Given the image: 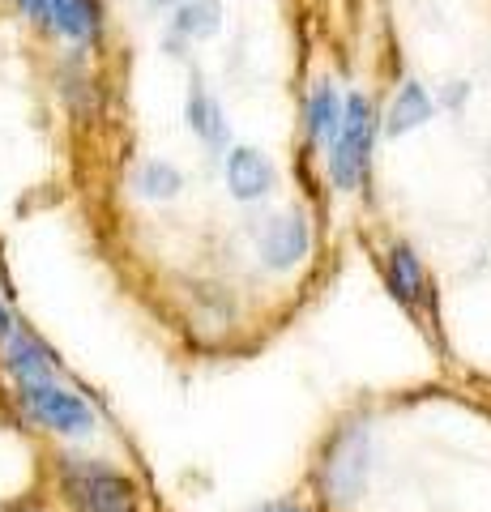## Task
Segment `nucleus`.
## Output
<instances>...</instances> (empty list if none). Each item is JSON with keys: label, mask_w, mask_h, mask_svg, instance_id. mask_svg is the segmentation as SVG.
Returning <instances> with one entry per match:
<instances>
[{"label": "nucleus", "mask_w": 491, "mask_h": 512, "mask_svg": "<svg viewBox=\"0 0 491 512\" xmlns=\"http://www.w3.org/2000/svg\"><path fill=\"white\" fill-rule=\"evenodd\" d=\"M372 141H376V116L368 94H351L342 99V128L329 146V175L338 188H359L368 180V163H372Z\"/></svg>", "instance_id": "obj_1"}, {"label": "nucleus", "mask_w": 491, "mask_h": 512, "mask_svg": "<svg viewBox=\"0 0 491 512\" xmlns=\"http://www.w3.org/2000/svg\"><path fill=\"white\" fill-rule=\"evenodd\" d=\"M60 483L77 512H137V491L120 470L103 466V461L65 457L60 466Z\"/></svg>", "instance_id": "obj_2"}, {"label": "nucleus", "mask_w": 491, "mask_h": 512, "mask_svg": "<svg viewBox=\"0 0 491 512\" xmlns=\"http://www.w3.org/2000/svg\"><path fill=\"white\" fill-rule=\"evenodd\" d=\"M18 402L30 419L47 431H56V436H90L94 431V410L86 406V397L65 389L56 376L18 384Z\"/></svg>", "instance_id": "obj_3"}, {"label": "nucleus", "mask_w": 491, "mask_h": 512, "mask_svg": "<svg viewBox=\"0 0 491 512\" xmlns=\"http://www.w3.org/2000/svg\"><path fill=\"white\" fill-rule=\"evenodd\" d=\"M43 30H52V35L69 39L77 47L99 43V35H103V0H47Z\"/></svg>", "instance_id": "obj_4"}, {"label": "nucleus", "mask_w": 491, "mask_h": 512, "mask_svg": "<svg viewBox=\"0 0 491 512\" xmlns=\"http://www.w3.org/2000/svg\"><path fill=\"white\" fill-rule=\"evenodd\" d=\"M308 248H312V235H308V222L299 214L274 218L265 239H261V256H265L269 269H295L308 256Z\"/></svg>", "instance_id": "obj_5"}, {"label": "nucleus", "mask_w": 491, "mask_h": 512, "mask_svg": "<svg viewBox=\"0 0 491 512\" xmlns=\"http://www.w3.org/2000/svg\"><path fill=\"white\" fill-rule=\"evenodd\" d=\"M0 346H5V355H0V363H5V372L13 376V384L52 380V376H56V359H52V350H47L39 338H30V333L13 329Z\"/></svg>", "instance_id": "obj_6"}, {"label": "nucleus", "mask_w": 491, "mask_h": 512, "mask_svg": "<svg viewBox=\"0 0 491 512\" xmlns=\"http://www.w3.org/2000/svg\"><path fill=\"white\" fill-rule=\"evenodd\" d=\"M227 188H231V197L235 201H261L269 188H274V167H269V158L257 154L252 146H235L227 154Z\"/></svg>", "instance_id": "obj_7"}, {"label": "nucleus", "mask_w": 491, "mask_h": 512, "mask_svg": "<svg viewBox=\"0 0 491 512\" xmlns=\"http://www.w3.org/2000/svg\"><path fill=\"white\" fill-rule=\"evenodd\" d=\"M432 94H427L419 82H402V90L393 94V103H389V116H385V133L389 137H406V133H415V128H423L427 120H432Z\"/></svg>", "instance_id": "obj_8"}, {"label": "nucleus", "mask_w": 491, "mask_h": 512, "mask_svg": "<svg viewBox=\"0 0 491 512\" xmlns=\"http://www.w3.org/2000/svg\"><path fill=\"white\" fill-rule=\"evenodd\" d=\"M184 120L188 128L205 141V146H227V120H223V107H218V99L210 90H205L201 82L188 86V99H184Z\"/></svg>", "instance_id": "obj_9"}, {"label": "nucleus", "mask_w": 491, "mask_h": 512, "mask_svg": "<svg viewBox=\"0 0 491 512\" xmlns=\"http://www.w3.org/2000/svg\"><path fill=\"white\" fill-rule=\"evenodd\" d=\"M363 431H346L334 444V461H329V483L338 487V500H355V491L363 483Z\"/></svg>", "instance_id": "obj_10"}, {"label": "nucleus", "mask_w": 491, "mask_h": 512, "mask_svg": "<svg viewBox=\"0 0 491 512\" xmlns=\"http://www.w3.org/2000/svg\"><path fill=\"white\" fill-rule=\"evenodd\" d=\"M338 128H342V94H338L334 82H321L312 90V99H308V137H312V146L329 150L334 146V137H338Z\"/></svg>", "instance_id": "obj_11"}, {"label": "nucleus", "mask_w": 491, "mask_h": 512, "mask_svg": "<svg viewBox=\"0 0 491 512\" xmlns=\"http://www.w3.org/2000/svg\"><path fill=\"white\" fill-rule=\"evenodd\" d=\"M427 291L423 282V265L410 244H393L389 252V295L402 303V308H419V299Z\"/></svg>", "instance_id": "obj_12"}, {"label": "nucleus", "mask_w": 491, "mask_h": 512, "mask_svg": "<svg viewBox=\"0 0 491 512\" xmlns=\"http://www.w3.org/2000/svg\"><path fill=\"white\" fill-rule=\"evenodd\" d=\"M180 39H210L218 35V26H223V5L218 0H180L176 5V18H171Z\"/></svg>", "instance_id": "obj_13"}, {"label": "nucleus", "mask_w": 491, "mask_h": 512, "mask_svg": "<svg viewBox=\"0 0 491 512\" xmlns=\"http://www.w3.org/2000/svg\"><path fill=\"white\" fill-rule=\"evenodd\" d=\"M180 188H184V175L171 163H158V158H154V163H146L137 171V192L146 201H167V197H176Z\"/></svg>", "instance_id": "obj_14"}, {"label": "nucleus", "mask_w": 491, "mask_h": 512, "mask_svg": "<svg viewBox=\"0 0 491 512\" xmlns=\"http://www.w3.org/2000/svg\"><path fill=\"white\" fill-rule=\"evenodd\" d=\"M18 5H22V13H26V18H30V22H35V26H43L47 0H18Z\"/></svg>", "instance_id": "obj_15"}, {"label": "nucleus", "mask_w": 491, "mask_h": 512, "mask_svg": "<svg viewBox=\"0 0 491 512\" xmlns=\"http://www.w3.org/2000/svg\"><path fill=\"white\" fill-rule=\"evenodd\" d=\"M13 329H18V325H13V312L5 308V303H0V342H5V338H9V333H13Z\"/></svg>", "instance_id": "obj_16"}, {"label": "nucleus", "mask_w": 491, "mask_h": 512, "mask_svg": "<svg viewBox=\"0 0 491 512\" xmlns=\"http://www.w3.org/2000/svg\"><path fill=\"white\" fill-rule=\"evenodd\" d=\"M146 5H154V9H171V5H180V0H146Z\"/></svg>", "instance_id": "obj_17"}, {"label": "nucleus", "mask_w": 491, "mask_h": 512, "mask_svg": "<svg viewBox=\"0 0 491 512\" xmlns=\"http://www.w3.org/2000/svg\"><path fill=\"white\" fill-rule=\"evenodd\" d=\"M269 512H304V508H291V504H282V508H269Z\"/></svg>", "instance_id": "obj_18"}]
</instances>
